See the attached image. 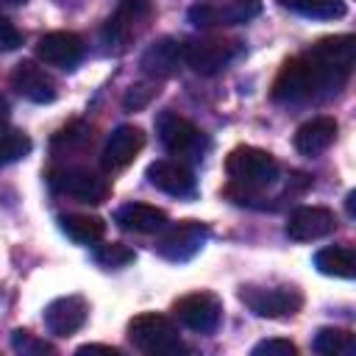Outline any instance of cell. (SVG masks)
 Instances as JSON below:
<instances>
[{
	"label": "cell",
	"instance_id": "cell-19",
	"mask_svg": "<svg viewBox=\"0 0 356 356\" xmlns=\"http://www.w3.org/2000/svg\"><path fill=\"white\" fill-rule=\"evenodd\" d=\"M11 86L31 103H53L56 100V83L53 78L36 67L33 61H19L11 72Z\"/></svg>",
	"mask_w": 356,
	"mask_h": 356
},
{
	"label": "cell",
	"instance_id": "cell-15",
	"mask_svg": "<svg viewBox=\"0 0 356 356\" xmlns=\"http://www.w3.org/2000/svg\"><path fill=\"white\" fill-rule=\"evenodd\" d=\"M337 228V217L325 206H300L286 220V236L295 242H314L328 236Z\"/></svg>",
	"mask_w": 356,
	"mask_h": 356
},
{
	"label": "cell",
	"instance_id": "cell-2",
	"mask_svg": "<svg viewBox=\"0 0 356 356\" xmlns=\"http://www.w3.org/2000/svg\"><path fill=\"white\" fill-rule=\"evenodd\" d=\"M320 92H331L325 78L320 75V70L314 67V61L303 53L289 58L281 72L273 81V97L278 103H300V100H312Z\"/></svg>",
	"mask_w": 356,
	"mask_h": 356
},
{
	"label": "cell",
	"instance_id": "cell-1",
	"mask_svg": "<svg viewBox=\"0 0 356 356\" xmlns=\"http://www.w3.org/2000/svg\"><path fill=\"white\" fill-rule=\"evenodd\" d=\"M128 339L136 350L150 353V356H172V353L186 350L175 320H170L167 314H156V312L136 314L128 323Z\"/></svg>",
	"mask_w": 356,
	"mask_h": 356
},
{
	"label": "cell",
	"instance_id": "cell-34",
	"mask_svg": "<svg viewBox=\"0 0 356 356\" xmlns=\"http://www.w3.org/2000/svg\"><path fill=\"white\" fill-rule=\"evenodd\" d=\"M0 3H8V6H19V3H28V0H0Z\"/></svg>",
	"mask_w": 356,
	"mask_h": 356
},
{
	"label": "cell",
	"instance_id": "cell-8",
	"mask_svg": "<svg viewBox=\"0 0 356 356\" xmlns=\"http://www.w3.org/2000/svg\"><path fill=\"white\" fill-rule=\"evenodd\" d=\"M172 312H175V320L181 325H186L189 331H197V334H211L217 325H220V317H222V303L217 300V295L211 292H192V295H184L172 303Z\"/></svg>",
	"mask_w": 356,
	"mask_h": 356
},
{
	"label": "cell",
	"instance_id": "cell-12",
	"mask_svg": "<svg viewBox=\"0 0 356 356\" xmlns=\"http://www.w3.org/2000/svg\"><path fill=\"white\" fill-rule=\"evenodd\" d=\"M86 317H89V303L81 295H61V298L50 300L42 314L44 328L53 337H72L75 331L83 328Z\"/></svg>",
	"mask_w": 356,
	"mask_h": 356
},
{
	"label": "cell",
	"instance_id": "cell-18",
	"mask_svg": "<svg viewBox=\"0 0 356 356\" xmlns=\"http://www.w3.org/2000/svg\"><path fill=\"white\" fill-rule=\"evenodd\" d=\"M147 181L161 189L164 195H172V197H192L197 184H195V175L189 167L178 164V161H170V159H159L147 167Z\"/></svg>",
	"mask_w": 356,
	"mask_h": 356
},
{
	"label": "cell",
	"instance_id": "cell-11",
	"mask_svg": "<svg viewBox=\"0 0 356 356\" xmlns=\"http://www.w3.org/2000/svg\"><path fill=\"white\" fill-rule=\"evenodd\" d=\"M142 147H145L142 128H136V125H117L106 136V145L100 150V167L106 172H117V170L128 167L139 156Z\"/></svg>",
	"mask_w": 356,
	"mask_h": 356
},
{
	"label": "cell",
	"instance_id": "cell-26",
	"mask_svg": "<svg viewBox=\"0 0 356 356\" xmlns=\"http://www.w3.org/2000/svg\"><path fill=\"white\" fill-rule=\"evenodd\" d=\"M31 153V136L14 125L0 122V167L14 164Z\"/></svg>",
	"mask_w": 356,
	"mask_h": 356
},
{
	"label": "cell",
	"instance_id": "cell-21",
	"mask_svg": "<svg viewBox=\"0 0 356 356\" xmlns=\"http://www.w3.org/2000/svg\"><path fill=\"white\" fill-rule=\"evenodd\" d=\"M337 131H339V125L334 117H314L295 131V147L303 156H317L334 145Z\"/></svg>",
	"mask_w": 356,
	"mask_h": 356
},
{
	"label": "cell",
	"instance_id": "cell-27",
	"mask_svg": "<svg viewBox=\"0 0 356 356\" xmlns=\"http://www.w3.org/2000/svg\"><path fill=\"white\" fill-rule=\"evenodd\" d=\"M134 259H136V253H134L128 245H122V242H106V245H100V248L95 250V261H97L100 267H108V270L125 267V264H131Z\"/></svg>",
	"mask_w": 356,
	"mask_h": 356
},
{
	"label": "cell",
	"instance_id": "cell-17",
	"mask_svg": "<svg viewBox=\"0 0 356 356\" xmlns=\"http://www.w3.org/2000/svg\"><path fill=\"white\" fill-rule=\"evenodd\" d=\"M156 128H159V139L161 145L175 153V156H186V153H197V147L203 145V134L195 122H189L186 117L181 114H172V111H164L159 120H156Z\"/></svg>",
	"mask_w": 356,
	"mask_h": 356
},
{
	"label": "cell",
	"instance_id": "cell-31",
	"mask_svg": "<svg viewBox=\"0 0 356 356\" xmlns=\"http://www.w3.org/2000/svg\"><path fill=\"white\" fill-rule=\"evenodd\" d=\"M22 44V33L17 31V25L0 14V50L8 53V50H17Z\"/></svg>",
	"mask_w": 356,
	"mask_h": 356
},
{
	"label": "cell",
	"instance_id": "cell-7",
	"mask_svg": "<svg viewBox=\"0 0 356 356\" xmlns=\"http://www.w3.org/2000/svg\"><path fill=\"white\" fill-rule=\"evenodd\" d=\"M50 186L81 203H103L111 195V184L89 167H58L50 172Z\"/></svg>",
	"mask_w": 356,
	"mask_h": 356
},
{
	"label": "cell",
	"instance_id": "cell-29",
	"mask_svg": "<svg viewBox=\"0 0 356 356\" xmlns=\"http://www.w3.org/2000/svg\"><path fill=\"white\" fill-rule=\"evenodd\" d=\"M156 95H159V89H156L153 83H136V86H131V89H128V95H125L122 106H125L128 111H139V108H145Z\"/></svg>",
	"mask_w": 356,
	"mask_h": 356
},
{
	"label": "cell",
	"instance_id": "cell-4",
	"mask_svg": "<svg viewBox=\"0 0 356 356\" xmlns=\"http://www.w3.org/2000/svg\"><path fill=\"white\" fill-rule=\"evenodd\" d=\"M153 17V3L150 0H120L114 14L103 25V42L111 53H125L134 39L142 36Z\"/></svg>",
	"mask_w": 356,
	"mask_h": 356
},
{
	"label": "cell",
	"instance_id": "cell-28",
	"mask_svg": "<svg viewBox=\"0 0 356 356\" xmlns=\"http://www.w3.org/2000/svg\"><path fill=\"white\" fill-rule=\"evenodd\" d=\"M11 348L17 350V353H22V356H39V353H56V348L50 345V342H44V339H36L31 331H14L11 334Z\"/></svg>",
	"mask_w": 356,
	"mask_h": 356
},
{
	"label": "cell",
	"instance_id": "cell-13",
	"mask_svg": "<svg viewBox=\"0 0 356 356\" xmlns=\"http://www.w3.org/2000/svg\"><path fill=\"white\" fill-rule=\"evenodd\" d=\"M184 64H186V42H181L175 36L156 39L153 44H147V50L139 58L142 72L150 75V78H170Z\"/></svg>",
	"mask_w": 356,
	"mask_h": 356
},
{
	"label": "cell",
	"instance_id": "cell-32",
	"mask_svg": "<svg viewBox=\"0 0 356 356\" xmlns=\"http://www.w3.org/2000/svg\"><path fill=\"white\" fill-rule=\"evenodd\" d=\"M75 353H78V356H86V353H106V356H120V350H117V348H111V345H95V342H89V345H81Z\"/></svg>",
	"mask_w": 356,
	"mask_h": 356
},
{
	"label": "cell",
	"instance_id": "cell-33",
	"mask_svg": "<svg viewBox=\"0 0 356 356\" xmlns=\"http://www.w3.org/2000/svg\"><path fill=\"white\" fill-rule=\"evenodd\" d=\"M6 114H8V100H6L3 95H0V122L6 120Z\"/></svg>",
	"mask_w": 356,
	"mask_h": 356
},
{
	"label": "cell",
	"instance_id": "cell-5",
	"mask_svg": "<svg viewBox=\"0 0 356 356\" xmlns=\"http://www.w3.org/2000/svg\"><path fill=\"white\" fill-rule=\"evenodd\" d=\"M225 172L242 189H264L278 181V161L261 147L239 145L228 153Z\"/></svg>",
	"mask_w": 356,
	"mask_h": 356
},
{
	"label": "cell",
	"instance_id": "cell-22",
	"mask_svg": "<svg viewBox=\"0 0 356 356\" xmlns=\"http://www.w3.org/2000/svg\"><path fill=\"white\" fill-rule=\"evenodd\" d=\"M58 225L78 245H95L106 236V222L95 214H64L58 217Z\"/></svg>",
	"mask_w": 356,
	"mask_h": 356
},
{
	"label": "cell",
	"instance_id": "cell-3",
	"mask_svg": "<svg viewBox=\"0 0 356 356\" xmlns=\"http://www.w3.org/2000/svg\"><path fill=\"white\" fill-rule=\"evenodd\" d=\"M306 56L314 61V67L320 70V75L325 78L328 89H339L348 75L353 72V61H356V39L350 33H339V36H325L317 44H312L306 50Z\"/></svg>",
	"mask_w": 356,
	"mask_h": 356
},
{
	"label": "cell",
	"instance_id": "cell-20",
	"mask_svg": "<svg viewBox=\"0 0 356 356\" xmlns=\"http://www.w3.org/2000/svg\"><path fill=\"white\" fill-rule=\"evenodd\" d=\"M114 222L122 231H134V234H159L167 228L170 217L164 209H156L150 203H125L117 209Z\"/></svg>",
	"mask_w": 356,
	"mask_h": 356
},
{
	"label": "cell",
	"instance_id": "cell-9",
	"mask_svg": "<svg viewBox=\"0 0 356 356\" xmlns=\"http://www.w3.org/2000/svg\"><path fill=\"white\" fill-rule=\"evenodd\" d=\"M209 239V228L197 220H184L164 231V236L156 242V253L167 261H189Z\"/></svg>",
	"mask_w": 356,
	"mask_h": 356
},
{
	"label": "cell",
	"instance_id": "cell-23",
	"mask_svg": "<svg viewBox=\"0 0 356 356\" xmlns=\"http://www.w3.org/2000/svg\"><path fill=\"white\" fill-rule=\"evenodd\" d=\"M314 267L323 273V275H334V278H353L356 273V256L350 248H323L317 250L314 256Z\"/></svg>",
	"mask_w": 356,
	"mask_h": 356
},
{
	"label": "cell",
	"instance_id": "cell-30",
	"mask_svg": "<svg viewBox=\"0 0 356 356\" xmlns=\"http://www.w3.org/2000/svg\"><path fill=\"white\" fill-rule=\"evenodd\" d=\"M250 353L253 356H298V348L289 339H264V342L253 345Z\"/></svg>",
	"mask_w": 356,
	"mask_h": 356
},
{
	"label": "cell",
	"instance_id": "cell-10",
	"mask_svg": "<svg viewBox=\"0 0 356 356\" xmlns=\"http://www.w3.org/2000/svg\"><path fill=\"white\" fill-rule=\"evenodd\" d=\"M239 53V44L231 39L209 36V39H192L186 42V64L197 75H217L222 72Z\"/></svg>",
	"mask_w": 356,
	"mask_h": 356
},
{
	"label": "cell",
	"instance_id": "cell-14",
	"mask_svg": "<svg viewBox=\"0 0 356 356\" xmlns=\"http://www.w3.org/2000/svg\"><path fill=\"white\" fill-rule=\"evenodd\" d=\"M83 56V42L72 31H50L36 42V58L47 67L72 70Z\"/></svg>",
	"mask_w": 356,
	"mask_h": 356
},
{
	"label": "cell",
	"instance_id": "cell-16",
	"mask_svg": "<svg viewBox=\"0 0 356 356\" xmlns=\"http://www.w3.org/2000/svg\"><path fill=\"white\" fill-rule=\"evenodd\" d=\"M261 14V0H228L225 6H192L189 19L200 28L209 25H242Z\"/></svg>",
	"mask_w": 356,
	"mask_h": 356
},
{
	"label": "cell",
	"instance_id": "cell-6",
	"mask_svg": "<svg viewBox=\"0 0 356 356\" xmlns=\"http://www.w3.org/2000/svg\"><path fill=\"white\" fill-rule=\"evenodd\" d=\"M239 300L256 317H267V320L292 317L303 306V295L295 286H253V284H248L239 289Z\"/></svg>",
	"mask_w": 356,
	"mask_h": 356
},
{
	"label": "cell",
	"instance_id": "cell-24",
	"mask_svg": "<svg viewBox=\"0 0 356 356\" xmlns=\"http://www.w3.org/2000/svg\"><path fill=\"white\" fill-rule=\"evenodd\" d=\"M312 348L323 356H350L356 353V337L345 328H320L312 339Z\"/></svg>",
	"mask_w": 356,
	"mask_h": 356
},
{
	"label": "cell",
	"instance_id": "cell-25",
	"mask_svg": "<svg viewBox=\"0 0 356 356\" xmlns=\"http://www.w3.org/2000/svg\"><path fill=\"white\" fill-rule=\"evenodd\" d=\"M278 3L289 11L312 17V19H339L348 11L345 0H278Z\"/></svg>",
	"mask_w": 356,
	"mask_h": 356
}]
</instances>
